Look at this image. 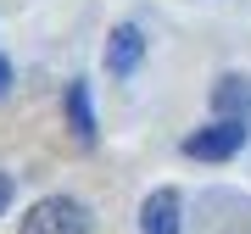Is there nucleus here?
Here are the masks:
<instances>
[{"label": "nucleus", "instance_id": "1", "mask_svg": "<svg viewBox=\"0 0 251 234\" xmlns=\"http://www.w3.org/2000/svg\"><path fill=\"white\" fill-rule=\"evenodd\" d=\"M90 207L73 195H45L34 212L23 217V234H90Z\"/></svg>", "mask_w": 251, "mask_h": 234}, {"label": "nucleus", "instance_id": "2", "mask_svg": "<svg viewBox=\"0 0 251 234\" xmlns=\"http://www.w3.org/2000/svg\"><path fill=\"white\" fill-rule=\"evenodd\" d=\"M240 145H246V117H218V123H206L184 140V156H196V162H229V156H240Z\"/></svg>", "mask_w": 251, "mask_h": 234}, {"label": "nucleus", "instance_id": "3", "mask_svg": "<svg viewBox=\"0 0 251 234\" xmlns=\"http://www.w3.org/2000/svg\"><path fill=\"white\" fill-rule=\"evenodd\" d=\"M145 62V34L134 23H123V28H112V39H106V67L117 72V78H128Z\"/></svg>", "mask_w": 251, "mask_h": 234}, {"label": "nucleus", "instance_id": "4", "mask_svg": "<svg viewBox=\"0 0 251 234\" xmlns=\"http://www.w3.org/2000/svg\"><path fill=\"white\" fill-rule=\"evenodd\" d=\"M140 234H179V189H151L145 195Z\"/></svg>", "mask_w": 251, "mask_h": 234}, {"label": "nucleus", "instance_id": "5", "mask_svg": "<svg viewBox=\"0 0 251 234\" xmlns=\"http://www.w3.org/2000/svg\"><path fill=\"white\" fill-rule=\"evenodd\" d=\"M67 128H73V140H95V106H90V84H73V90H67Z\"/></svg>", "mask_w": 251, "mask_h": 234}, {"label": "nucleus", "instance_id": "6", "mask_svg": "<svg viewBox=\"0 0 251 234\" xmlns=\"http://www.w3.org/2000/svg\"><path fill=\"white\" fill-rule=\"evenodd\" d=\"M212 106L224 112V117H251V84L246 78H218Z\"/></svg>", "mask_w": 251, "mask_h": 234}, {"label": "nucleus", "instance_id": "7", "mask_svg": "<svg viewBox=\"0 0 251 234\" xmlns=\"http://www.w3.org/2000/svg\"><path fill=\"white\" fill-rule=\"evenodd\" d=\"M6 90H11V62L0 56V95H6Z\"/></svg>", "mask_w": 251, "mask_h": 234}, {"label": "nucleus", "instance_id": "8", "mask_svg": "<svg viewBox=\"0 0 251 234\" xmlns=\"http://www.w3.org/2000/svg\"><path fill=\"white\" fill-rule=\"evenodd\" d=\"M6 207H11V179L0 173V212H6Z\"/></svg>", "mask_w": 251, "mask_h": 234}]
</instances>
